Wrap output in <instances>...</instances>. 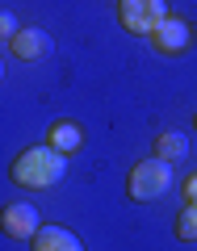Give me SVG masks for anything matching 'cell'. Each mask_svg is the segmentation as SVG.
Returning a JSON list of instances; mask_svg holds the SVG:
<instances>
[{"mask_svg": "<svg viewBox=\"0 0 197 251\" xmlns=\"http://www.w3.org/2000/svg\"><path fill=\"white\" fill-rule=\"evenodd\" d=\"M67 176V155L55 151L51 143L46 147H29L13 159V180L21 188H55L59 180Z\"/></svg>", "mask_w": 197, "mask_h": 251, "instance_id": "1", "label": "cell"}, {"mask_svg": "<svg viewBox=\"0 0 197 251\" xmlns=\"http://www.w3.org/2000/svg\"><path fill=\"white\" fill-rule=\"evenodd\" d=\"M126 188H130V197L135 201H155V197H164L172 188V163H164V159H143V163H135L130 168V180H126Z\"/></svg>", "mask_w": 197, "mask_h": 251, "instance_id": "2", "label": "cell"}, {"mask_svg": "<svg viewBox=\"0 0 197 251\" xmlns=\"http://www.w3.org/2000/svg\"><path fill=\"white\" fill-rule=\"evenodd\" d=\"M164 17H168V4H164V0H122V4H117V21H122L130 34L151 38Z\"/></svg>", "mask_w": 197, "mask_h": 251, "instance_id": "3", "label": "cell"}, {"mask_svg": "<svg viewBox=\"0 0 197 251\" xmlns=\"http://www.w3.org/2000/svg\"><path fill=\"white\" fill-rule=\"evenodd\" d=\"M189 42H193V25L185 17H164L160 29L151 34V46L160 54H180V50H189Z\"/></svg>", "mask_w": 197, "mask_h": 251, "instance_id": "4", "label": "cell"}, {"mask_svg": "<svg viewBox=\"0 0 197 251\" xmlns=\"http://www.w3.org/2000/svg\"><path fill=\"white\" fill-rule=\"evenodd\" d=\"M51 34H46V29H38V25H21V34L13 38L9 42V50L17 54L21 63H38V59H46V54H51Z\"/></svg>", "mask_w": 197, "mask_h": 251, "instance_id": "5", "label": "cell"}, {"mask_svg": "<svg viewBox=\"0 0 197 251\" xmlns=\"http://www.w3.org/2000/svg\"><path fill=\"white\" fill-rule=\"evenodd\" d=\"M38 230H42V218L29 201H17V205L4 209V234L9 239H34Z\"/></svg>", "mask_w": 197, "mask_h": 251, "instance_id": "6", "label": "cell"}, {"mask_svg": "<svg viewBox=\"0 0 197 251\" xmlns=\"http://www.w3.org/2000/svg\"><path fill=\"white\" fill-rule=\"evenodd\" d=\"M34 251H84V243L67 226H42L34 234Z\"/></svg>", "mask_w": 197, "mask_h": 251, "instance_id": "7", "label": "cell"}, {"mask_svg": "<svg viewBox=\"0 0 197 251\" xmlns=\"http://www.w3.org/2000/svg\"><path fill=\"white\" fill-rule=\"evenodd\" d=\"M151 155H155V159H164V163H180L189 155V138L180 134V130H164V134H155Z\"/></svg>", "mask_w": 197, "mask_h": 251, "instance_id": "8", "label": "cell"}, {"mask_svg": "<svg viewBox=\"0 0 197 251\" xmlns=\"http://www.w3.org/2000/svg\"><path fill=\"white\" fill-rule=\"evenodd\" d=\"M46 143H51L55 151L72 155V151H80L84 134H80V126H76V122H55V126H51V138H46Z\"/></svg>", "mask_w": 197, "mask_h": 251, "instance_id": "9", "label": "cell"}, {"mask_svg": "<svg viewBox=\"0 0 197 251\" xmlns=\"http://www.w3.org/2000/svg\"><path fill=\"white\" fill-rule=\"evenodd\" d=\"M176 234L185 243H197V201H189L185 209H180V218H176Z\"/></svg>", "mask_w": 197, "mask_h": 251, "instance_id": "10", "label": "cell"}, {"mask_svg": "<svg viewBox=\"0 0 197 251\" xmlns=\"http://www.w3.org/2000/svg\"><path fill=\"white\" fill-rule=\"evenodd\" d=\"M0 34H4V42H13V38H17V34H21V25H17V17H13V13H9V9L0 13Z\"/></svg>", "mask_w": 197, "mask_h": 251, "instance_id": "11", "label": "cell"}, {"mask_svg": "<svg viewBox=\"0 0 197 251\" xmlns=\"http://www.w3.org/2000/svg\"><path fill=\"white\" fill-rule=\"evenodd\" d=\"M185 201H197V172L185 180Z\"/></svg>", "mask_w": 197, "mask_h": 251, "instance_id": "12", "label": "cell"}, {"mask_svg": "<svg viewBox=\"0 0 197 251\" xmlns=\"http://www.w3.org/2000/svg\"><path fill=\"white\" fill-rule=\"evenodd\" d=\"M193 126H197V117H193Z\"/></svg>", "mask_w": 197, "mask_h": 251, "instance_id": "13", "label": "cell"}]
</instances>
